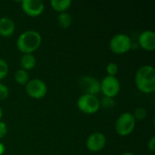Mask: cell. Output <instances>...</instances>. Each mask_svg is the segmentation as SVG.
Listing matches in <instances>:
<instances>
[{
  "label": "cell",
  "instance_id": "obj_5",
  "mask_svg": "<svg viewBox=\"0 0 155 155\" xmlns=\"http://www.w3.org/2000/svg\"><path fill=\"white\" fill-rule=\"evenodd\" d=\"M77 107L84 114H93L99 111L100 100L95 95L84 94L77 100Z\"/></svg>",
  "mask_w": 155,
  "mask_h": 155
},
{
  "label": "cell",
  "instance_id": "obj_14",
  "mask_svg": "<svg viewBox=\"0 0 155 155\" xmlns=\"http://www.w3.org/2000/svg\"><path fill=\"white\" fill-rule=\"evenodd\" d=\"M71 5H72L71 0H51L50 1L51 7L54 11L58 12L59 14L66 12L70 8Z\"/></svg>",
  "mask_w": 155,
  "mask_h": 155
},
{
  "label": "cell",
  "instance_id": "obj_12",
  "mask_svg": "<svg viewBox=\"0 0 155 155\" xmlns=\"http://www.w3.org/2000/svg\"><path fill=\"white\" fill-rule=\"evenodd\" d=\"M15 30V25L9 17L0 18V35L3 37H10Z\"/></svg>",
  "mask_w": 155,
  "mask_h": 155
},
{
  "label": "cell",
  "instance_id": "obj_24",
  "mask_svg": "<svg viewBox=\"0 0 155 155\" xmlns=\"http://www.w3.org/2000/svg\"><path fill=\"white\" fill-rule=\"evenodd\" d=\"M5 147L4 145V143H0V155H3L5 153Z\"/></svg>",
  "mask_w": 155,
  "mask_h": 155
},
{
  "label": "cell",
  "instance_id": "obj_19",
  "mask_svg": "<svg viewBox=\"0 0 155 155\" xmlns=\"http://www.w3.org/2000/svg\"><path fill=\"white\" fill-rule=\"evenodd\" d=\"M106 72L109 76H115L118 73V65L114 62H110L106 65Z\"/></svg>",
  "mask_w": 155,
  "mask_h": 155
},
{
  "label": "cell",
  "instance_id": "obj_16",
  "mask_svg": "<svg viewBox=\"0 0 155 155\" xmlns=\"http://www.w3.org/2000/svg\"><path fill=\"white\" fill-rule=\"evenodd\" d=\"M15 80L18 84L25 85L28 83V81L30 80L29 79V74H28V73L26 71H25L23 69H19L15 74Z\"/></svg>",
  "mask_w": 155,
  "mask_h": 155
},
{
  "label": "cell",
  "instance_id": "obj_4",
  "mask_svg": "<svg viewBox=\"0 0 155 155\" xmlns=\"http://www.w3.org/2000/svg\"><path fill=\"white\" fill-rule=\"evenodd\" d=\"M132 40L125 34H117L114 35L109 42L110 50L115 54H124L132 48Z\"/></svg>",
  "mask_w": 155,
  "mask_h": 155
},
{
  "label": "cell",
  "instance_id": "obj_13",
  "mask_svg": "<svg viewBox=\"0 0 155 155\" xmlns=\"http://www.w3.org/2000/svg\"><path fill=\"white\" fill-rule=\"evenodd\" d=\"M35 64H36V59L33 54H25L22 55V57L20 59L21 69L27 72V71L35 68Z\"/></svg>",
  "mask_w": 155,
  "mask_h": 155
},
{
  "label": "cell",
  "instance_id": "obj_25",
  "mask_svg": "<svg viewBox=\"0 0 155 155\" xmlns=\"http://www.w3.org/2000/svg\"><path fill=\"white\" fill-rule=\"evenodd\" d=\"M2 117H3V110H2V108H1V106H0V121H1V119H2Z\"/></svg>",
  "mask_w": 155,
  "mask_h": 155
},
{
  "label": "cell",
  "instance_id": "obj_8",
  "mask_svg": "<svg viewBox=\"0 0 155 155\" xmlns=\"http://www.w3.org/2000/svg\"><path fill=\"white\" fill-rule=\"evenodd\" d=\"M23 12L30 17L41 15L45 10V4L42 0H23L21 2Z\"/></svg>",
  "mask_w": 155,
  "mask_h": 155
},
{
  "label": "cell",
  "instance_id": "obj_3",
  "mask_svg": "<svg viewBox=\"0 0 155 155\" xmlns=\"http://www.w3.org/2000/svg\"><path fill=\"white\" fill-rule=\"evenodd\" d=\"M136 121L132 113H123L115 122V132L120 136L131 134L135 128Z\"/></svg>",
  "mask_w": 155,
  "mask_h": 155
},
{
  "label": "cell",
  "instance_id": "obj_18",
  "mask_svg": "<svg viewBox=\"0 0 155 155\" xmlns=\"http://www.w3.org/2000/svg\"><path fill=\"white\" fill-rule=\"evenodd\" d=\"M133 115H134L135 121L136 120L142 121V120H143V119L146 118V116H147V111L143 107H138V108L135 109V111L133 114Z\"/></svg>",
  "mask_w": 155,
  "mask_h": 155
},
{
  "label": "cell",
  "instance_id": "obj_17",
  "mask_svg": "<svg viewBox=\"0 0 155 155\" xmlns=\"http://www.w3.org/2000/svg\"><path fill=\"white\" fill-rule=\"evenodd\" d=\"M114 105H115V103L114 101V98L104 96L100 100V106H103L105 109H113L114 107Z\"/></svg>",
  "mask_w": 155,
  "mask_h": 155
},
{
  "label": "cell",
  "instance_id": "obj_9",
  "mask_svg": "<svg viewBox=\"0 0 155 155\" xmlns=\"http://www.w3.org/2000/svg\"><path fill=\"white\" fill-rule=\"evenodd\" d=\"M106 145V136L100 132L91 134L86 140V147L90 152L97 153L102 151Z\"/></svg>",
  "mask_w": 155,
  "mask_h": 155
},
{
  "label": "cell",
  "instance_id": "obj_15",
  "mask_svg": "<svg viewBox=\"0 0 155 155\" xmlns=\"http://www.w3.org/2000/svg\"><path fill=\"white\" fill-rule=\"evenodd\" d=\"M72 22H73V18L71 15L68 14L67 12L60 13L57 16V23L62 28L65 29V28L70 27L72 25Z\"/></svg>",
  "mask_w": 155,
  "mask_h": 155
},
{
  "label": "cell",
  "instance_id": "obj_10",
  "mask_svg": "<svg viewBox=\"0 0 155 155\" xmlns=\"http://www.w3.org/2000/svg\"><path fill=\"white\" fill-rule=\"evenodd\" d=\"M80 87L84 94H91V95L97 96V94L101 93L100 81L94 76H89V75L84 76L80 80Z\"/></svg>",
  "mask_w": 155,
  "mask_h": 155
},
{
  "label": "cell",
  "instance_id": "obj_20",
  "mask_svg": "<svg viewBox=\"0 0 155 155\" xmlns=\"http://www.w3.org/2000/svg\"><path fill=\"white\" fill-rule=\"evenodd\" d=\"M8 71H9V67L7 63L5 60L0 59V81L3 80L7 75Z\"/></svg>",
  "mask_w": 155,
  "mask_h": 155
},
{
  "label": "cell",
  "instance_id": "obj_27",
  "mask_svg": "<svg viewBox=\"0 0 155 155\" xmlns=\"http://www.w3.org/2000/svg\"><path fill=\"white\" fill-rule=\"evenodd\" d=\"M148 155H153V154H148Z\"/></svg>",
  "mask_w": 155,
  "mask_h": 155
},
{
  "label": "cell",
  "instance_id": "obj_23",
  "mask_svg": "<svg viewBox=\"0 0 155 155\" xmlns=\"http://www.w3.org/2000/svg\"><path fill=\"white\" fill-rule=\"evenodd\" d=\"M147 147L151 152H154L155 151V136H152L147 143Z\"/></svg>",
  "mask_w": 155,
  "mask_h": 155
},
{
  "label": "cell",
  "instance_id": "obj_7",
  "mask_svg": "<svg viewBox=\"0 0 155 155\" xmlns=\"http://www.w3.org/2000/svg\"><path fill=\"white\" fill-rule=\"evenodd\" d=\"M26 94L34 99H41L47 94V85L41 79H32L25 85Z\"/></svg>",
  "mask_w": 155,
  "mask_h": 155
},
{
  "label": "cell",
  "instance_id": "obj_6",
  "mask_svg": "<svg viewBox=\"0 0 155 155\" xmlns=\"http://www.w3.org/2000/svg\"><path fill=\"white\" fill-rule=\"evenodd\" d=\"M121 84L115 76H105L100 82V91L105 97L114 98L119 94Z\"/></svg>",
  "mask_w": 155,
  "mask_h": 155
},
{
  "label": "cell",
  "instance_id": "obj_2",
  "mask_svg": "<svg viewBox=\"0 0 155 155\" xmlns=\"http://www.w3.org/2000/svg\"><path fill=\"white\" fill-rule=\"evenodd\" d=\"M42 43L41 35L35 30H26L17 38L16 47L23 54H33L36 51Z\"/></svg>",
  "mask_w": 155,
  "mask_h": 155
},
{
  "label": "cell",
  "instance_id": "obj_22",
  "mask_svg": "<svg viewBox=\"0 0 155 155\" xmlns=\"http://www.w3.org/2000/svg\"><path fill=\"white\" fill-rule=\"evenodd\" d=\"M7 125L5 124V122L0 121V139H3L6 134H7Z\"/></svg>",
  "mask_w": 155,
  "mask_h": 155
},
{
  "label": "cell",
  "instance_id": "obj_26",
  "mask_svg": "<svg viewBox=\"0 0 155 155\" xmlns=\"http://www.w3.org/2000/svg\"><path fill=\"white\" fill-rule=\"evenodd\" d=\"M121 155H135V154H134V153H122Z\"/></svg>",
  "mask_w": 155,
  "mask_h": 155
},
{
  "label": "cell",
  "instance_id": "obj_21",
  "mask_svg": "<svg viewBox=\"0 0 155 155\" xmlns=\"http://www.w3.org/2000/svg\"><path fill=\"white\" fill-rule=\"evenodd\" d=\"M8 95H9L8 87L5 84L0 83V101H3V100L6 99L8 97Z\"/></svg>",
  "mask_w": 155,
  "mask_h": 155
},
{
  "label": "cell",
  "instance_id": "obj_11",
  "mask_svg": "<svg viewBox=\"0 0 155 155\" xmlns=\"http://www.w3.org/2000/svg\"><path fill=\"white\" fill-rule=\"evenodd\" d=\"M139 45L145 51L153 52L155 49V33L152 30H146L141 33L138 37Z\"/></svg>",
  "mask_w": 155,
  "mask_h": 155
},
{
  "label": "cell",
  "instance_id": "obj_1",
  "mask_svg": "<svg viewBox=\"0 0 155 155\" xmlns=\"http://www.w3.org/2000/svg\"><path fill=\"white\" fill-rule=\"evenodd\" d=\"M137 89L143 94H153L155 91V69L151 65L141 66L135 74Z\"/></svg>",
  "mask_w": 155,
  "mask_h": 155
}]
</instances>
